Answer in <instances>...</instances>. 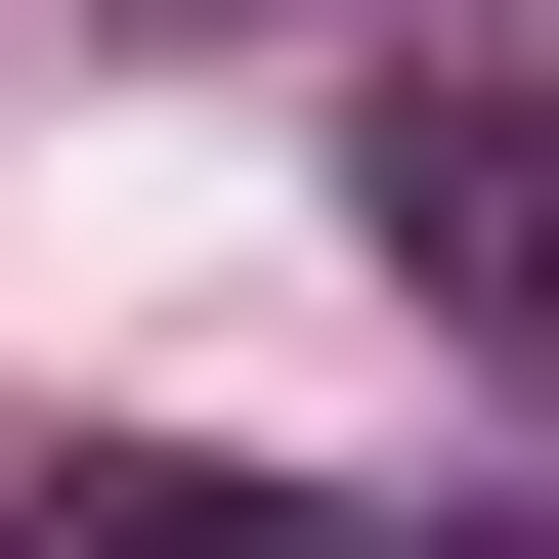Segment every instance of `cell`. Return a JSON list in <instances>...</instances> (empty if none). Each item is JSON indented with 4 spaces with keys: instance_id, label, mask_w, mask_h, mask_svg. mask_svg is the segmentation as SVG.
<instances>
[{
    "instance_id": "1",
    "label": "cell",
    "mask_w": 559,
    "mask_h": 559,
    "mask_svg": "<svg viewBox=\"0 0 559 559\" xmlns=\"http://www.w3.org/2000/svg\"><path fill=\"white\" fill-rule=\"evenodd\" d=\"M345 215H388V301H474V345L559 388V86H388V130H345Z\"/></svg>"
}]
</instances>
